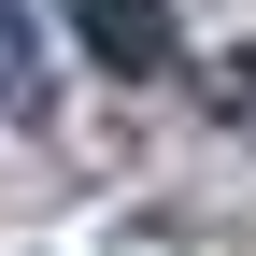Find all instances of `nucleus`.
Listing matches in <instances>:
<instances>
[{"label": "nucleus", "mask_w": 256, "mask_h": 256, "mask_svg": "<svg viewBox=\"0 0 256 256\" xmlns=\"http://www.w3.org/2000/svg\"><path fill=\"white\" fill-rule=\"evenodd\" d=\"M72 43L100 57L114 86H156L171 72V14H156V0H72Z\"/></svg>", "instance_id": "1"}, {"label": "nucleus", "mask_w": 256, "mask_h": 256, "mask_svg": "<svg viewBox=\"0 0 256 256\" xmlns=\"http://www.w3.org/2000/svg\"><path fill=\"white\" fill-rule=\"evenodd\" d=\"M57 72H43V28H28V0H0V114H43Z\"/></svg>", "instance_id": "2"}, {"label": "nucleus", "mask_w": 256, "mask_h": 256, "mask_svg": "<svg viewBox=\"0 0 256 256\" xmlns=\"http://www.w3.org/2000/svg\"><path fill=\"white\" fill-rule=\"evenodd\" d=\"M200 86H214V100H228V114L256 128V43H242V57H214V72H200Z\"/></svg>", "instance_id": "3"}]
</instances>
